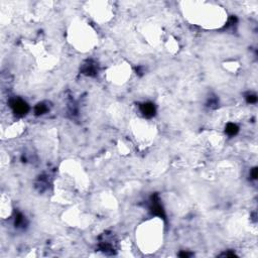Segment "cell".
Segmentation results:
<instances>
[{"instance_id": "3957f363", "label": "cell", "mask_w": 258, "mask_h": 258, "mask_svg": "<svg viewBox=\"0 0 258 258\" xmlns=\"http://www.w3.org/2000/svg\"><path fill=\"white\" fill-rule=\"evenodd\" d=\"M237 131H238V127L235 125V124H233V123L228 124V125H227V127H226V132L228 133L229 135H234V134H236Z\"/></svg>"}, {"instance_id": "5b68a950", "label": "cell", "mask_w": 258, "mask_h": 258, "mask_svg": "<svg viewBox=\"0 0 258 258\" xmlns=\"http://www.w3.org/2000/svg\"><path fill=\"white\" fill-rule=\"evenodd\" d=\"M255 101H256V97L255 96H248V102H250V103H254Z\"/></svg>"}, {"instance_id": "7a4b0ae2", "label": "cell", "mask_w": 258, "mask_h": 258, "mask_svg": "<svg viewBox=\"0 0 258 258\" xmlns=\"http://www.w3.org/2000/svg\"><path fill=\"white\" fill-rule=\"evenodd\" d=\"M141 112L145 116H147V117H151V116L154 115V112H155L154 106L150 103L143 104L142 106H141Z\"/></svg>"}, {"instance_id": "6da1fadb", "label": "cell", "mask_w": 258, "mask_h": 258, "mask_svg": "<svg viewBox=\"0 0 258 258\" xmlns=\"http://www.w3.org/2000/svg\"><path fill=\"white\" fill-rule=\"evenodd\" d=\"M11 107L13 108V110H14L15 113H17V114H21V115L25 114L27 111H28V106H27V104L20 99L12 101V103H11Z\"/></svg>"}, {"instance_id": "277c9868", "label": "cell", "mask_w": 258, "mask_h": 258, "mask_svg": "<svg viewBox=\"0 0 258 258\" xmlns=\"http://www.w3.org/2000/svg\"><path fill=\"white\" fill-rule=\"evenodd\" d=\"M46 111V107L44 104H38L37 108H35V113L37 114H43Z\"/></svg>"}]
</instances>
